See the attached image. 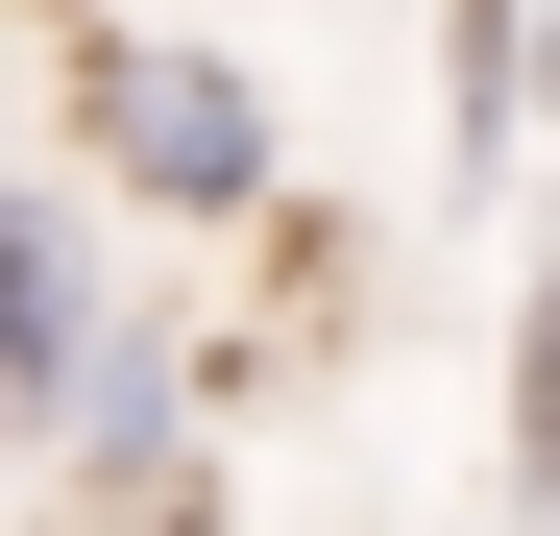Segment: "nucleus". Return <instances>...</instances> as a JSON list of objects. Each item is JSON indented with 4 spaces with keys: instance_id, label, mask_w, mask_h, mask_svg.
I'll return each mask as SVG.
<instances>
[{
    "instance_id": "obj_1",
    "label": "nucleus",
    "mask_w": 560,
    "mask_h": 536,
    "mask_svg": "<svg viewBox=\"0 0 560 536\" xmlns=\"http://www.w3.org/2000/svg\"><path fill=\"white\" fill-rule=\"evenodd\" d=\"M73 123H98V171L147 220H268V98L220 49H171V25H98L73 49Z\"/></svg>"
},
{
    "instance_id": "obj_2",
    "label": "nucleus",
    "mask_w": 560,
    "mask_h": 536,
    "mask_svg": "<svg viewBox=\"0 0 560 536\" xmlns=\"http://www.w3.org/2000/svg\"><path fill=\"white\" fill-rule=\"evenodd\" d=\"M98 196H73V171H25V196H0V391L25 415H73V366H98Z\"/></svg>"
},
{
    "instance_id": "obj_3",
    "label": "nucleus",
    "mask_w": 560,
    "mask_h": 536,
    "mask_svg": "<svg viewBox=\"0 0 560 536\" xmlns=\"http://www.w3.org/2000/svg\"><path fill=\"white\" fill-rule=\"evenodd\" d=\"M171 439H196V317H122L98 366H73L49 464H73V488H122V512H171Z\"/></svg>"
},
{
    "instance_id": "obj_4",
    "label": "nucleus",
    "mask_w": 560,
    "mask_h": 536,
    "mask_svg": "<svg viewBox=\"0 0 560 536\" xmlns=\"http://www.w3.org/2000/svg\"><path fill=\"white\" fill-rule=\"evenodd\" d=\"M512 488L560 512V244H536V317H512Z\"/></svg>"
}]
</instances>
